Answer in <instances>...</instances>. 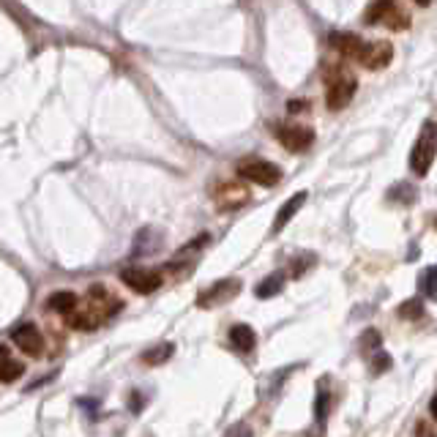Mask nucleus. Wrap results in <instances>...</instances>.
<instances>
[{
	"instance_id": "nucleus-1",
	"label": "nucleus",
	"mask_w": 437,
	"mask_h": 437,
	"mask_svg": "<svg viewBox=\"0 0 437 437\" xmlns=\"http://www.w3.org/2000/svg\"><path fill=\"white\" fill-rule=\"evenodd\" d=\"M366 25H386L388 31H407L410 28V11L402 9L396 0H375L363 11Z\"/></svg>"
},
{
	"instance_id": "nucleus-2",
	"label": "nucleus",
	"mask_w": 437,
	"mask_h": 437,
	"mask_svg": "<svg viewBox=\"0 0 437 437\" xmlns=\"http://www.w3.org/2000/svg\"><path fill=\"white\" fill-rule=\"evenodd\" d=\"M437 156V124L435 121H426L418 131V140L413 145V154H410V170L416 172L418 178H423L426 172L432 170Z\"/></svg>"
},
{
	"instance_id": "nucleus-3",
	"label": "nucleus",
	"mask_w": 437,
	"mask_h": 437,
	"mask_svg": "<svg viewBox=\"0 0 437 437\" xmlns=\"http://www.w3.org/2000/svg\"><path fill=\"white\" fill-rule=\"evenodd\" d=\"M238 175L249 184H257V186H276L281 181V167L273 164V161H266V159H257V156H249V159H241L238 161Z\"/></svg>"
},
{
	"instance_id": "nucleus-4",
	"label": "nucleus",
	"mask_w": 437,
	"mask_h": 437,
	"mask_svg": "<svg viewBox=\"0 0 437 437\" xmlns=\"http://www.w3.org/2000/svg\"><path fill=\"white\" fill-rule=\"evenodd\" d=\"M356 88H358V82H356L353 74H347L344 69H333L328 74V94H326L328 109L339 112V109L347 107L353 101V96H356Z\"/></svg>"
},
{
	"instance_id": "nucleus-5",
	"label": "nucleus",
	"mask_w": 437,
	"mask_h": 437,
	"mask_svg": "<svg viewBox=\"0 0 437 437\" xmlns=\"http://www.w3.org/2000/svg\"><path fill=\"white\" fill-rule=\"evenodd\" d=\"M118 279L124 281L129 290L140 293V296H148V293H156L161 287V273L154 271V268H142V266H129L118 273Z\"/></svg>"
},
{
	"instance_id": "nucleus-6",
	"label": "nucleus",
	"mask_w": 437,
	"mask_h": 437,
	"mask_svg": "<svg viewBox=\"0 0 437 437\" xmlns=\"http://www.w3.org/2000/svg\"><path fill=\"white\" fill-rule=\"evenodd\" d=\"M391 58H393V47H391V41H363V47H361L358 58L356 61L361 63V66H366V69H372V71H377V69H386L391 63Z\"/></svg>"
},
{
	"instance_id": "nucleus-7",
	"label": "nucleus",
	"mask_w": 437,
	"mask_h": 437,
	"mask_svg": "<svg viewBox=\"0 0 437 437\" xmlns=\"http://www.w3.org/2000/svg\"><path fill=\"white\" fill-rule=\"evenodd\" d=\"M276 140H279L287 151L301 154V151H306V148L314 142V131L309 126H279V129H276Z\"/></svg>"
},
{
	"instance_id": "nucleus-8",
	"label": "nucleus",
	"mask_w": 437,
	"mask_h": 437,
	"mask_svg": "<svg viewBox=\"0 0 437 437\" xmlns=\"http://www.w3.org/2000/svg\"><path fill=\"white\" fill-rule=\"evenodd\" d=\"M11 342L16 344V350H22L25 356H41V347H44V339H41V331L33 326V323H22L11 331Z\"/></svg>"
},
{
	"instance_id": "nucleus-9",
	"label": "nucleus",
	"mask_w": 437,
	"mask_h": 437,
	"mask_svg": "<svg viewBox=\"0 0 437 437\" xmlns=\"http://www.w3.org/2000/svg\"><path fill=\"white\" fill-rule=\"evenodd\" d=\"M241 290V279H221L216 284H211L203 296L197 298L200 306H216V303H227L230 298L238 296Z\"/></svg>"
},
{
	"instance_id": "nucleus-10",
	"label": "nucleus",
	"mask_w": 437,
	"mask_h": 437,
	"mask_svg": "<svg viewBox=\"0 0 437 437\" xmlns=\"http://www.w3.org/2000/svg\"><path fill=\"white\" fill-rule=\"evenodd\" d=\"M328 44H331V49H336L342 58H358L361 47H363L361 36L347 33V31H333L328 36Z\"/></svg>"
},
{
	"instance_id": "nucleus-11",
	"label": "nucleus",
	"mask_w": 437,
	"mask_h": 437,
	"mask_svg": "<svg viewBox=\"0 0 437 437\" xmlns=\"http://www.w3.org/2000/svg\"><path fill=\"white\" fill-rule=\"evenodd\" d=\"M246 200H249V191H246V186H241V184H221L216 191V203H218V208H224V211L241 208Z\"/></svg>"
},
{
	"instance_id": "nucleus-12",
	"label": "nucleus",
	"mask_w": 437,
	"mask_h": 437,
	"mask_svg": "<svg viewBox=\"0 0 437 437\" xmlns=\"http://www.w3.org/2000/svg\"><path fill=\"white\" fill-rule=\"evenodd\" d=\"M306 197H309L306 191H296V194H293V197H290L287 203L281 205L279 214H276V218H273V227H271V233H273V235L281 233V230L287 227V221H290V218H293V216L298 214V211H301V205L306 203Z\"/></svg>"
},
{
	"instance_id": "nucleus-13",
	"label": "nucleus",
	"mask_w": 437,
	"mask_h": 437,
	"mask_svg": "<svg viewBox=\"0 0 437 437\" xmlns=\"http://www.w3.org/2000/svg\"><path fill=\"white\" fill-rule=\"evenodd\" d=\"M159 249H161V233L154 230V227H145V230H140L137 238H134V249H131V254H134V257H142V254H154V251H159Z\"/></svg>"
},
{
	"instance_id": "nucleus-14",
	"label": "nucleus",
	"mask_w": 437,
	"mask_h": 437,
	"mask_svg": "<svg viewBox=\"0 0 437 437\" xmlns=\"http://www.w3.org/2000/svg\"><path fill=\"white\" fill-rule=\"evenodd\" d=\"M22 375H25V366L11 356L6 344H0V383H14Z\"/></svg>"
},
{
	"instance_id": "nucleus-15",
	"label": "nucleus",
	"mask_w": 437,
	"mask_h": 437,
	"mask_svg": "<svg viewBox=\"0 0 437 437\" xmlns=\"http://www.w3.org/2000/svg\"><path fill=\"white\" fill-rule=\"evenodd\" d=\"M79 303V296L71 293V290H55L52 296L47 298V309L49 312H58V314H71L77 309Z\"/></svg>"
},
{
	"instance_id": "nucleus-16",
	"label": "nucleus",
	"mask_w": 437,
	"mask_h": 437,
	"mask_svg": "<svg viewBox=\"0 0 437 437\" xmlns=\"http://www.w3.org/2000/svg\"><path fill=\"white\" fill-rule=\"evenodd\" d=\"M230 342H233L235 350H241V353H251L254 344H257V333H254V328L246 326V323H238V326L230 328Z\"/></svg>"
},
{
	"instance_id": "nucleus-17",
	"label": "nucleus",
	"mask_w": 437,
	"mask_h": 437,
	"mask_svg": "<svg viewBox=\"0 0 437 437\" xmlns=\"http://www.w3.org/2000/svg\"><path fill=\"white\" fill-rule=\"evenodd\" d=\"M281 287H284V273H271V276H266V279L257 284V290H254V296L257 298H273V296H279L281 293Z\"/></svg>"
},
{
	"instance_id": "nucleus-18",
	"label": "nucleus",
	"mask_w": 437,
	"mask_h": 437,
	"mask_svg": "<svg viewBox=\"0 0 437 437\" xmlns=\"http://www.w3.org/2000/svg\"><path fill=\"white\" fill-rule=\"evenodd\" d=\"M172 353H175V344H172V342H161V344H156V347H151V350H145L142 361H145L148 366H161L164 361H170Z\"/></svg>"
},
{
	"instance_id": "nucleus-19",
	"label": "nucleus",
	"mask_w": 437,
	"mask_h": 437,
	"mask_svg": "<svg viewBox=\"0 0 437 437\" xmlns=\"http://www.w3.org/2000/svg\"><path fill=\"white\" fill-rule=\"evenodd\" d=\"M388 200H396L399 205H413L416 203V186L407 181H399L396 186L388 189Z\"/></svg>"
},
{
	"instance_id": "nucleus-20",
	"label": "nucleus",
	"mask_w": 437,
	"mask_h": 437,
	"mask_svg": "<svg viewBox=\"0 0 437 437\" xmlns=\"http://www.w3.org/2000/svg\"><path fill=\"white\" fill-rule=\"evenodd\" d=\"M418 284H421L423 298H429V301H437V266L426 268V271L421 273V279H418Z\"/></svg>"
},
{
	"instance_id": "nucleus-21",
	"label": "nucleus",
	"mask_w": 437,
	"mask_h": 437,
	"mask_svg": "<svg viewBox=\"0 0 437 437\" xmlns=\"http://www.w3.org/2000/svg\"><path fill=\"white\" fill-rule=\"evenodd\" d=\"M396 314H399L402 320H421V317H423V303L418 301V298H410V301H405V303L396 309Z\"/></svg>"
},
{
	"instance_id": "nucleus-22",
	"label": "nucleus",
	"mask_w": 437,
	"mask_h": 437,
	"mask_svg": "<svg viewBox=\"0 0 437 437\" xmlns=\"http://www.w3.org/2000/svg\"><path fill=\"white\" fill-rule=\"evenodd\" d=\"M328 405H331V396H328V391L320 386V391H317V402H314V418H317L320 426H323L328 418Z\"/></svg>"
},
{
	"instance_id": "nucleus-23",
	"label": "nucleus",
	"mask_w": 437,
	"mask_h": 437,
	"mask_svg": "<svg viewBox=\"0 0 437 437\" xmlns=\"http://www.w3.org/2000/svg\"><path fill=\"white\" fill-rule=\"evenodd\" d=\"M314 260H317V257H314V254H309V251H303V254H301V257H296V260H293V276H303V273H306V271H309V266H314Z\"/></svg>"
},
{
	"instance_id": "nucleus-24",
	"label": "nucleus",
	"mask_w": 437,
	"mask_h": 437,
	"mask_svg": "<svg viewBox=\"0 0 437 437\" xmlns=\"http://www.w3.org/2000/svg\"><path fill=\"white\" fill-rule=\"evenodd\" d=\"M224 437H254V432H251L249 423L238 421V423H233L227 432H224Z\"/></svg>"
},
{
	"instance_id": "nucleus-25",
	"label": "nucleus",
	"mask_w": 437,
	"mask_h": 437,
	"mask_svg": "<svg viewBox=\"0 0 437 437\" xmlns=\"http://www.w3.org/2000/svg\"><path fill=\"white\" fill-rule=\"evenodd\" d=\"M380 333L377 331H366L363 336H361V350H369V347H380Z\"/></svg>"
},
{
	"instance_id": "nucleus-26",
	"label": "nucleus",
	"mask_w": 437,
	"mask_h": 437,
	"mask_svg": "<svg viewBox=\"0 0 437 437\" xmlns=\"http://www.w3.org/2000/svg\"><path fill=\"white\" fill-rule=\"evenodd\" d=\"M388 366H391L388 353H377V361H372V372H375V375H380V372H386Z\"/></svg>"
},
{
	"instance_id": "nucleus-27",
	"label": "nucleus",
	"mask_w": 437,
	"mask_h": 437,
	"mask_svg": "<svg viewBox=\"0 0 437 437\" xmlns=\"http://www.w3.org/2000/svg\"><path fill=\"white\" fill-rule=\"evenodd\" d=\"M287 109H290V112H303V109H309V101L293 99V101H287Z\"/></svg>"
},
{
	"instance_id": "nucleus-28",
	"label": "nucleus",
	"mask_w": 437,
	"mask_h": 437,
	"mask_svg": "<svg viewBox=\"0 0 437 437\" xmlns=\"http://www.w3.org/2000/svg\"><path fill=\"white\" fill-rule=\"evenodd\" d=\"M142 405H145V402H142V393H140V391H134V393H131V402H129V407H131L134 413H140Z\"/></svg>"
},
{
	"instance_id": "nucleus-29",
	"label": "nucleus",
	"mask_w": 437,
	"mask_h": 437,
	"mask_svg": "<svg viewBox=\"0 0 437 437\" xmlns=\"http://www.w3.org/2000/svg\"><path fill=\"white\" fill-rule=\"evenodd\" d=\"M416 432H418V437H437L435 432H432V426H429L426 421H418V429H416Z\"/></svg>"
},
{
	"instance_id": "nucleus-30",
	"label": "nucleus",
	"mask_w": 437,
	"mask_h": 437,
	"mask_svg": "<svg viewBox=\"0 0 437 437\" xmlns=\"http://www.w3.org/2000/svg\"><path fill=\"white\" fill-rule=\"evenodd\" d=\"M429 413H432V418L437 421V393L432 396V402H429Z\"/></svg>"
},
{
	"instance_id": "nucleus-31",
	"label": "nucleus",
	"mask_w": 437,
	"mask_h": 437,
	"mask_svg": "<svg viewBox=\"0 0 437 437\" xmlns=\"http://www.w3.org/2000/svg\"><path fill=\"white\" fill-rule=\"evenodd\" d=\"M416 3H418V6H429V3H432V0H416Z\"/></svg>"
},
{
	"instance_id": "nucleus-32",
	"label": "nucleus",
	"mask_w": 437,
	"mask_h": 437,
	"mask_svg": "<svg viewBox=\"0 0 437 437\" xmlns=\"http://www.w3.org/2000/svg\"><path fill=\"white\" fill-rule=\"evenodd\" d=\"M435 227H437V218H435Z\"/></svg>"
}]
</instances>
